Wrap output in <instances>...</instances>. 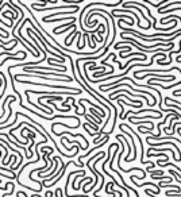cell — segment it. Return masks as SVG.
Segmentation results:
<instances>
[{
  "label": "cell",
  "instance_id": "1",
  "mask_svg": "<svg viewBox=\"0 0 181 197\" xmlns=\"http://www.w3.org/2000/svg\"><path fill=\"white\" fill-rule=\"evenodd\" d=\"M123 93H124V95L131 96V97H141V98H143V100L146 101V104H147L149 107H154L153 103H150V101H149V97H145L143 95H139V93H131V92L127 91V89H119V91H116V92H114V93H111V95L108 96V98L111 100L112 97H115V95H123Z\"/></svg>",
  "mask_w": 181,
  "mask_h": 197
},
{
  "label": "cell",
  "instance_id": "2",
  "mask_svg": "<svg viewBox=\"0 0 181 197\" xmlns=\"http://www.w3.org/2000/svg\"><path fill=\"white\" fill-rule=\"evenodd\" d=\"M18 100V96H12V98L10 100V104H8V109H10V113H8V116L6 117V119H3V122H1V126H7V122L10 120V116L12 115V103Z\"/></svg>",
  "mask_w": 181,
  "mask_h": 197
},
{
  "label": "cell",
  "instance_id": "3",
  "mask_svg": "<svg viewBox=\"0 0 181 197\" xmlns=\"http://www.w3.org/2000/svg\"><path fill=\"white\" fill-rule=\"evenodd\" d=\"M26 57H27V54H23V56H22V57H18V56H12V57H11V56H8V57H6V58H4V60L3 61H1V66H3V65H4V63H6V62H7V61L8 60H15V61H25V58H26Z\"/></svg>",
  "mask_w": 181,
  "mask_h": 197
},
{
  "label": "cell",
  "instance_id": "4",
  "mask_svg": "<svg viewBox=\"0 0 181 197\" xmlns=\"http://www.w3.org/2000/svg\"><path fill=\"white\" fill-rule=\"evenodd\" d=\"M11 98H12V95L7 96V97L4 98L3 104H1V117H4V113H6V106H7V103H10ZM4 119H6V117H4Z\"/></svg>",
  "mask_w": 181,
  "mask_h": 197
},
{
  "label": "cell",
  "instance_id": "5",
  "mask_svg": "<svg viewBox=\"0 0 181 197\" xmlns=\"http://www.w3.org/2000/svg\"><path fill=\"white\" fill-rule=\"evenodd\" d=\"M130 120V123L131 124H141V122H135V120H131V119H129ZM142 123H145V124H150V126L154 128V124H153V122H150V120H145V122H142Z\"/></svg>",
  "mask_w": 181,
  "mask_h": 197
},
{
  "label": "cell",
  "instance_id": "6",
  "mask_svg": "<svg viewBox=\"0 0 181 197\" xmlns=\"http://www.w3.org/2000/svg\"><path fill=\"white\" fill-rule=\"evenodd\" d=\"M1 78H3V82H4V87H3V89H1V96H4V92H6V89H7V80H6V76H4V73L1 72Z\"/></svg>",
  "mask_w": 181,
  "mask_h": 197
},
{
  "label": "cell",
  "instance_id": "7",
  "mask_svg": "<svg viewBox=\"0 0 181 197\" xmlns=\"http://www.w3.org/2000/svg\"><path fill=\"white\" fill-rule=\"evenodd\" d=\"M1 148H3L4 151V158L1 159V163H3V165H6V163H7V162H6V159H7V157H8V151H7V146H4V144H1Z\"/></svg>",
  "mask_w": 181,
  "mask_h": 197
}]
</instances>
